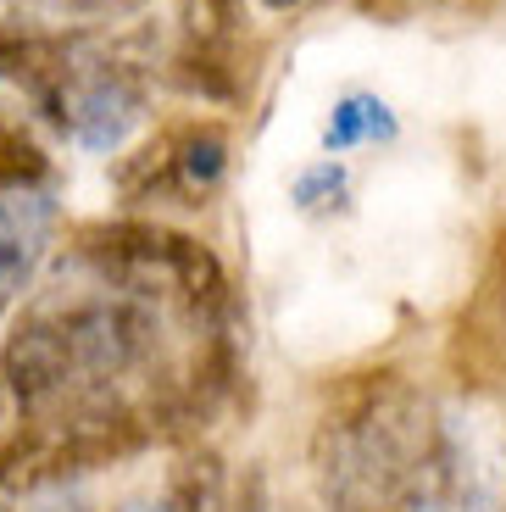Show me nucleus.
Instances as JSON below:
<instances>
[{"instance_id":"7","label":"nucleus","mask_w":506,"mask_h":512,"mask_svg":"<svg viewBox=\"0 0 506 512\" xmlns=\"http://www.w3.org/2000/svg\"><path fill=\"white\" fill-rule=\"evenodd\" d=\"M345 201V167L334 162H317V167H306L301 179H295V206L301 212H329V206H340Z\"/></svg>"},{"instance_id":"4","label":"nucleus","mask_w":506,"mask_h":512,"mask_svg":"<svg viewBox=\"0 0 506 512\" xmlns=\"http://www.w3.org/2000/svg\"><path fill=\"white\" fill-rule=\"evenodd\" d=\"M228 167V140L217 123H195L167 140V173H173V195H206L223 184Z\"/></svg>"},{"instance_id":"3","label":"nucleus","mask_w":506,"mask_h":512,"mask_svg":"<svg viewBox=\"0 0 506 512\" xmlns=\"http://www.w3.org/2000/svg\"><path fill=\"white\" fill-rule=\"evenodd\" d=\"M51 218L56 206L39 190H0V284L12 295L39 268L45 240H51Z\"/></svg>"},{"instance_id":"10","label":"nucleus","mask_w":506,"mask_h":512,"mask_svg":"<svg viewBox=\"0 0 506 512\" xmlns=\"http://www.w3.org/2000/svg\"><path fill=\"white\" fill-rule=\"evenodd\" d=\"M78 12H95V17H117V12H134L145 0H73Z\"/></svg>"},{"instance_id":"6","label":"nucleus","mask_w":506,"mask_h":512,"mask_svg":"<svg viewBox=\"0 0 506 512\" xmlns=\"http://www.w3.org/2000/svg\"><path fill=\"white\" fill-rule=\"evenodd\" d=\"M45 173H51L45 151L34 140H23L17 128H6V117H0V190H39Z\"/></svg>"},{"instance_id":"8","label":"nucleus","mask_w":506,"mask_h":512,"mask_svg":"<svg viewBox=\"0 0 506 512\" xmlns=\"http://www.w3.org/2000/svg\"><path fill=\"white\" fill-rule=\"evenodd\" d=\"M195 6H201V23H195V28H201V45L240 23V0H195Z\"/></svg>"},{"instance_id":"9","label":"nucleus","mask_w":506,"mask_h":512,"mask_svg":"<svg viewBox=\"0 0 506 512\" xmlns=\"http://www.w3.org/2000/svg\"><path fill=\"white\" fill-rule=\"evenodd\" d=\"M23 512H89V501L78 496V490H67V485H45Z\"/></svg>"},{"instance_id":"5","label":"nucleus","mask_w":506,"mask_h":512,"mask_svg":"<svg viewBox=\"0 0 506 512\" xmlns=\"http://www.w3.org/2000/svg\"><path fill=\"white\" fill-rule=\"evenodd\" d=\"M362 140H395V117L379 95H345V101L334 106L329 128H323V151L329 156L351 151V145H362Z\"/></svg>"},{"instance_id":"2","label":"nucleus","mask_w":506,"mask_h":512,"mask_svg":"<svg viewBox=\"0 0 506 512\" xmlns=\"http://www.w3.org/2000/svg\"><path fill=\"white\" fill-rule=\"evenodd\" d=\"M51 123L62 134H73L84 151H117V145L145 123V84L134 67L112 62V56H95L89 45H78L73 78H67L62 101H56Z\"/></svg>"},{"instance_id":"11","label":"nucleus","mask_w":506,"mask_h":512,"mask_svg":"<svg viewBox=\"0 0 506 512\" xmlns=\"http://www.w3.org/2000/svg\"><path fill=\"white\" fill-rule=\"evenodd\" d=\"M262 6H273V12H290L295 0H262Z\"/></svg>"},{"instance_id":"1","label":"nucleus","mask_w":506,"mask_h":512,"mask_svg":"<svg viewBox=\"0 0 506 512\" xmlns=\"http://www.w3.org/2000/svg\"><path fill=\"white\" fill-rule=\"evenodd\" d=\"M84 256L117 290L128 295H184L190 312L223 307V268L190 234H173L162 223H106L84 234Z\"/></svg>"},{"instance_id":"12","label":"nucleus","mask_w":506,"mask_h":512,"mask_svg":"<svg viewBox=\"0 0 506 512\" xmlns=\"http://www.w3.org/2000/svg\"><path fill=\"white\" fill-rule=\"evenodd\" d=\"M123 512H173V507H123Z\"/></svg>"}]
</instances>
